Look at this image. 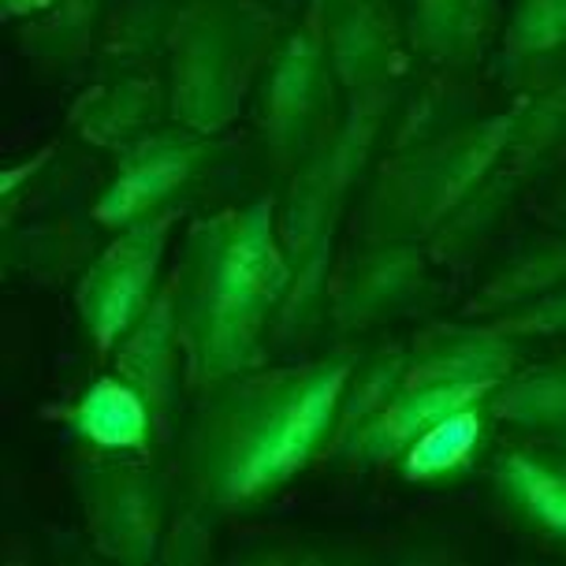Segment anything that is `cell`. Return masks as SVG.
<instances>
[{"label":"cell","instance_id":"6da1fadb","mask_svg":"<svg viewBox=\"0 0 566 566\" xmlns=\"http://www.w3.org/2000/svg\"><path fill=\"white\" fill-rule=\"evenodd\" d=\"M283 287L287 265L272 242L265 206L228 212L201 231L184 287V321L209 377L242 366Z\"/></svg>","mask_w":566,"mask_h":566},{"label":"cell","instance_id":"7a4b0ae2","mask_svg":"<svg viewBox=\"0 0 566 566\" xmlns=\"http://www.w3.org/2000/svg\"><path fill=\"white\" fill-rule=\"evenodd\" d=\"M347 388V366L328 361L306 373H283L265 391L235 407L220 451V492L231 500L287 481L325 440L339 396Z\"/></svg>","mask_w":566,"mask_h":566},{"label":"cell","instance_id":"3957f363","mask_svg":"<svg viewBox=\"0 0 566 566\" xmlns=\"http://www.w3.org/2000/svg\"><path fill=\"white\" fill-rule=\"evenodd\" d=\"M160 242H165V228L138 224L90 269L83 287V317L101 347H113V339L142 313L160 261Z\"/></svg>","mask_w":566,"mask_h":566},{"label":"cell","instance_id":"277c9868","mask_svg":"<svg viewBox=\"0 0 566 566\" xmlns=\"http://www.w3.org/2000/svg\"><path fill=\"white\" fill-rule=\"evenodd\" d=\"M146 402L119 380H97L78 402L75 429L101 448H135L146 440Z\"/></svg>","mask_w":566,"mask_h":566},{"label":"cell","instance_id":"5b68a950","mask_svg":"<svg viewBox=\"0 0 566 566\" xmlns=\"http://www.w3.org/2000/svg\"><path fill=\"white\" fill-rule=\"evenodd\" d=\"M481 443V413L473 407H462L448 413V418L432 421L429 429L418 432L407 443V454H402V473L410 481H429L440 478V473L459 470L462 462L478 451Z\"/></svg>","mask_w":566,"mask_h":566},{"label":"cell","instance_id":"8992f818","mask_svg":"<svg viewBox=\"0 0 566 566\" xmlns=\"http://www.w3.org/2000/svg\"><path fill=\"white\" fill-rule=\"evenodd\" d=\"M500 484L533 522H541L544 530L566 537V478L563 473L548 470L544 462L514 454V459H507L500 467Z\"/></svg>","mask_w":566,"mask_h":566},{"label":"cell","instance_id":"52a82bcc","mask_svg":"<svg viewBox=\"0 0 566 566\" xmlns=\"http://www.w3.org/2000/svg\"><path fill=\"white\" fill-rule=\"evenodd\" d=\"M184 176V160L179 157H165V160H149L146 168L130 171L119 187H113V195L101 201V217L105 220H130L138 217L146 206H154L157 198H165V190L171 184H179Z\"/></svg>","mask_w":566,"mask_h":566},{"label":"cell","instance_id":"ba28073f","mask_svg":"<svg viewBox=\"0 0 566 566\" xmlns=\"http://www.w3.org/2000/svg\"><path fill=\"white\" fill-rule=\"evenodd\" d=\"M507 413L522 421H566V384L563 380H541L507 396Z\"/></svg>","mask_w":566,"mask_h":566}]
</instances>
